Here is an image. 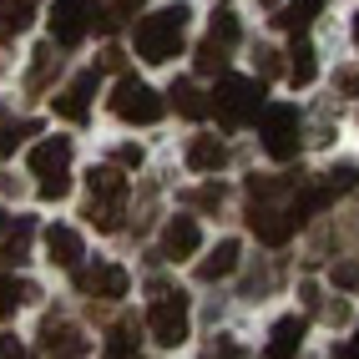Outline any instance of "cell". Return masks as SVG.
Returning <instances> with one entry per match:
<instances>
[{
    "instance_id": "obj_27",
    "label": "cell",
    "mask_w": 359,
    "mask_h": 359,
    "mask_svg": "<svg viewBox=\"0 0 359 359\" xmlns=\"http://www.w3.org/2000/svg\"><path fill=\"white\" fill-rule=\"evenodd\" d=\"M31 132H36V122H0V157H11Z\"/></svg>"
},
{
    "instance_id": "obj_5",
    "label": "cell",
    "mask_w": 359,
    "mask_h": 359,
    "mask_svg": "<svg viewBox=\"0 0 359 359\" xmlns=\"http://www.w3.org/2000/svg\"><path fill=\"white\" fill-rule=\"evenodd\" d=\"M111 111L122 116V122H137V127H152L157 116L167 111V102L157 97V91L147 81H137V76H122L111 91Z\"/></svg>"
},
{
    "instance_id": "obj_22",
    "label": "cell",
    "mask_w": 359,
    "mask_h": 359,
    "mask_svg": "<svg viewBox=\"0 0 359 359\" xmlns=\"http://www.w3.org/2000/svg\"><path fill=\"white\" fill-rule=\"evenodd\" d=\"M36 20V0H0V36H20Z\"/></svg>"
},
{
    "instance_id": "obj_32",
    "label": "cell",
    "mask_w": 359,
    "mask_h": 359,
    "mask_svg": "<svg viewBox=\"0 0 359 359\" xmlns=\"http://www.w3.org/2000/svg\"><path fill=\"white\" fill-rule=\"evenodd\" d=\"M278 56H283V51H273V46H258V56H253V61H258V76H278V71H283Z\"/></svg>"
},
{
    "instance_id": "obj_28",
    "label": "cell",
    "mask_w": 359,
    "mask_h": 359,
    "mask_svg": "<svg viewBox=\"0 0 359 359\" xmlns=\"http://www.w3.org/2000/svg\"><path fill=\"white\" fill-rule=\"evenodd\" d=\"M208 41H218V46H233V41H238V20H233V11H218V15H212Z\"/></svg>"
},
{
    "instance_id": "obj_9",
    "label": "cell",
    "mask_w": 359,
    "mask_h": 359,
    "mask_svg": "<svg viewBox=\"0 0 359 359\" xmlns=\"http://www.w3.org/2000/svg\"><path fill=\"white\" fill-rule=\"evenodd\" d=\"M76 289L97 294V299H127L132 278H127V269H116V263H97V269H76Z\"/></svg>"
},
{
    "instance_id": "obj_24",
    "label": "cell",
    "mask_w": 359,
    "mask_h": 359,
    "mask_svg": "<svg viewBox=\"0 0 359 359\" xmlns=\"http://www.w3.org/2000/svg\"><path fill=\"white\" fill-rule=\"evenodd\" d=\"M81 218L97 228V233H116V228H122V203H97V198H91Z\"/></svg>"
},
{
    "instance_id": "obj_4",
    "label": "cell",
    "mask_w": 359,
    "mask_h": 359,
    "mask_svg": "<svg viewBox=\"0 0 359 359\" xmlns=\"http://www.w3.org/2000/svg\"><path fill=\"white\" fill-rule=\"evenodd\" d=\"M299 132H304V122H299V107H294V102L263 107V127H258V137H263V152H269L273 162L299 157Z\"/></svg>"
},
{
    "instance_id": "obj_3",
    "label": "cell",
    "mask_w": 359,
    "mask_h": 359,
    "mask_svg": "<svg viewBox=\"0 0 359 359\" xmlns=\"http://www.w3.org/2000/svg\"><path fill=\"white\" fill-rule=\"evenodd\" d=\"M258 107H263V81H253V76H218V91H212V111H218V122L223 127H243V122H253L258 116Z\"/></svg>"
},
{
    "instance_id": "obj_39",
    "label": "cell",
    "mask_w": 359,
    "mask_h": 359,
    "mask_svg": "<svg viewBox=\"0 0 359 359\" xmlns=\"http://www.w3.org/2000/svg\"><path fill=\"white\" fill-rule=\"evenodd\" d=\"M132 11H142V0H116V11H107V15H111V26H116V20L132 15Z\"/></svg>"
},
{
    "instance_id": "obj_23",
    "label": "cell",
    "mask_w": 359,
    "mask_h": 359,
    "mask_svg": "<svg viewBox=\"0 0 359 359\" xmlns=\"http://www.w3.org/2000/svg\"><path fill=\"white\" fill-rule=\"evenodd\" d=\"M51 71H61V56H56V41H46L41 51H36V66H31L26 86H31V91H46V81H51Z\"/></svg>"
},
{
    "instance_id": "obj_21",
    "label": "cell",
    "mask_w": 359,
    "mask_h": 359,
    "mask_svg": "<svg viewBox=\"0 0 359 359\" xmlns=\"http://www.w3.org/2000/svg\"><path fill=\"white\" fill-rule=\"evenodd\" d=\"M319 11H324V0H289V6H278L273 26H278V31H294V36H299V31H304V26H309V20H314Z\"/></svg>"
},
{
    "instance_id": "obj_19",
    "label": "cell",
    "mask_w": 359,
    "mask_h": 359,
    "mask_svg": "<svg viewBox=\"0 0 359 359\" xmlns=\"http://www.w3.org/2000/svg\"><path fill=\"white\" fill-rule=\"evenodd\" d=\"M223 162H228V147L218 137H198L193 147H187V167H193V172H218Z\"/></svg>"
},
{
    "instance_id": "obj_36",
    "label": "cell",
    "mask_w": 359,
    "mask_h": 359,
    "mask_svg": "<svg viewBox=\"0 0 359 359\" xmlns=\"http://www.w3.org/2000/svg\"><path fill=\"white\" fill-rule=\"evenodd\" d=\"M127 66V51H122V46H107V51H102V71H122Z\"/></svg>"
},
{
    "instance_id": "obj_20",
    "label": "cell",
    "mask_w": 359,
    "mask_h": 359,
    "mask_svg": "<svg viewBox=\"0 0 359 359\" xmlns=\"http://www.w3.org/2000/svg\"><path fill=\"white\" fill-rule=\"evenodd\" d=\"M167 97H172V107L187 116V122H203V116L212 111V102H203V91L187 81V76H182V81H172V91H167Z\"/></svg>"
},
{
    "instance_id": "obj_15",
    "label": "cell",
    "mask_w": 359,
    "mask_h": 359,
    "mask_svg": "<svg viewBox=\"0 0 359 359\" xmlns=\"http://www.w3.org/2000/svg\"><path fill=\"white\" fill-rule=\"evenodd\" d=\"M238 258H243L238 238H223V243H218V248H212V253L198 263V278H203V283H218V278H228V273L238 269Z\"/></svg>"
},
{
    "instance_id": "obj_2",
    "label": "cell",
    "mask_w": 359,
    "mask_h": 359,
    "mask_svg": "<svg viewBox=\"0 0 359 359\" xmlns=\"http://www.w3.org/2000/svg\"><path fill=\"white\" fill-rule=\"evenodd\" d=\"M147 334L162 349H177L187 339V294L172 283L152 278V304H147Z\"/></svg>"
},
{
    "instance_id": "obj_18",
    "label": "cell",
    "mask_w": 359,
    "mask_h": 359,
    "mask_svg": "<svg viewBox=\"0 0 359 359\" xmlns=\"http://www.w3.org/2000/svg\"><path fill=\"white\" fill-rule=\"evenodd\" d=\"M314 76H319L314 46H309L304 36H294V46H289V81H294V86H314Z\"/></svg>"
},
{
    "instance_id": "obj_25",
    "label": "cell",
    "mask_w": 359,
    "mask_h": 359,
    "mask_svg": "<svg viewBox=\"0 0 359 359\" xmlns=\"http://www.w3.org/2000/svg\"><path fill=\"white\" fill-rule=\"evenodd\" d=\"M319 187H324L329 198H339V193H354V187H359V167H354V162H339V167H329Z\"/></svg>"
},
{
    "instance_id": "obj_29",
    "label": "cell",
    "mask_w": 359,
    "mask_h": 359,
    "mask_svg": "<svg viewBox=\"0 0 359 359\" xmlns=\"http://www.w3.org/2000/svg\"><path fill=\"white\" fill-rule=\"evenodd\" d=\"M15 304H26V299H20V283H11V273L0 269V319L15 314Z\"/></svg>"
},
{
    "instance_id": "obj_14",
    "label": "cell",
    "mask_w": 359,
    "mask_h": 359,
    "mask_svg": "<svg viewBox=\"0 0 359 359\" xmlns=\"http://www.w3.org/2000/svg\"><path fill=\"white\" fill-rule=\"evenodd\" d=\"M304 319L299 314H283L278 324H273V334H269V354L263 359H299V344H304Z\"/></svg>"
},
{
    "instance_id": "obj_13",
    "label": "cell",
    "mask_w": 359,
    "mask_h": 359,
    "mask_svg": "<svg viewBox=\"0 0 359 359\" xmlns=\"http://www.w3.org/2000/svg\"><path fill=\"white\" fill-rule=\"evenodd\" d=\"M66 162H71V137H46L41 147H31V172L41 182L56 177V172H66Z\"/></svg>"
},
{
    "instance_id": "obj_43",
    "label": "cell",
    "mask_w": 359,
    "mask_h": 359,
    "mask_svg": "<svg viewBox=\"0 0 359 359\" xmlns=\"http://www.w3.org/2000/svg\"><path fill=\"white\" fill-rule=\"evenodd\" d=\"M263 6H273V0H263Z\"/></svg>"
},
{
    "instance_id": "obj_26",
    "label": "cell",
    "mask_w": 359,
    "mask_h": 359,
    "mask_svg": "<svg viewBox=\"0 0 359 359\" xmlns=\"http://www.w3.org/2000/svg\"><path fill=\"white\" fill-rule=\"evenodd\" d=\"M223 66H228V46L203 41L198 46V71H203V76H223Z\"/></svg>"
},
{
    "instance_id": "obj_34",
    "label": "cell",
    "mask_w": 359,
    "mask_h": 359,
    "mask_svg": "<svg viewBox=\"0 0 359 359\" xmlns=\"http://www.w3.org/2000/svg\"><path fill=\"white\" fill-rule=\"evenodd\" d=\"M187 203H198V208H223V187H198V193H187Z\"/></svg>"
},
{
    "instance_id": "obj_42",
    "label": "cell",
    "mask_w": 359,
    "mask_h": 359,
    "mask_svg": "<svg viewBox=\"0 0 359 359\" xmlns=\"http://www.w3.org/2000/svg\"><path fill=\"white\" fill-rule=\"evenodd\" d=\"M354 46H359V15H354Z\"/></svg>"
},
{
    "instance_id": "obj_17",
    "label": "cell",
    "mask_w": 359,
    "mask_h": 359,
    "mask_svg": "<svg viewBox=\"0 0 359 359\" xmlns=\"http://www.w3.org/2000/svg\"><path fill=\"white\" fill-rule=\"evenodd\" d=\"M31 233H36L31 218H15V233L0 243V269H20V263L31 258Z\"/></svg>"
},
{
    "instance_id": "obj_6",
    "label": "cell",
    "mask_w": 359,
    "mask_h": 359,
    "mask_svg": "<svg viewBox=\"0 0 359 359\" xmlns=\"http://www.w3.org/2000/svg\"><path fill=\"white\" fill-rule=\"evenodd\" d=\"M41 354L46 359H86L91 354V339H86L81 324L46 314V324H41Z\"/></svg>"
},
{
    "instance_id": "obj_7",
    "label": "cell",
    "mask_w": 359,
    "mask_h": 359,
    "mask_svg": "<svg viewBox=\"0 0 359 359\" xmlns=\"http://www.w3.org/2000/svg\"><path fill=\"white\" fill-rule=\"evenodd\" d=\"M248 228L258 233V243H269V248H283V243H289V238H294V212L289 208H278L273 198H253L248 203Z\"/></svg>"
},
{
    "instance_id": "obj_8",
    "label": "cell",
    "mask_w": 359,
    "mask_h": 359,
    "mask_svg": "<svg viewBox=\"0 0 359 359\" xmlns=\"http://www.w3.org/2000/svg\"><path fill=\"white\" fill-rule=\"evenodd\" d=\"M91 26H97V6L91 0H56L51 6V41L56 46H76Z\"/></svg>"
},
{
    "instance_id": "obj_41",
    "label": "cell",
    "mask_w": 359,
    "mask_h": 359,
    "mask_svg": "<svg viewBox=\"0 0 359 359\" xmlns=\"http://www.w3.org/2000/svg\"><path fill=\"white\" fill-rule=\"evenodd\" d=\"M6 223H11V218H6V208H0V233H6Z\"/></svg>"
},
{
    "instance_id": "obj_1",
    "label": "cell",
    "mask_w": 359,
    "mask_h": 359,
    "mask_svg": "<svg viewBox=\"0 0 359 359\" xmlns=\"http://www.w3.org/2000/svg\"><path fill=\"white\" fill-rule=\"evenodd\" d=\"M187 15H193V11H187L182 0H177V6H162V11H152V15H142V20H137V56H142V61H152V66L172 61V56L182 51Z\"/></svg>"
},
{
    "instance_id": "obj_10",
    "label": "cell",
    "mask_w": 359,
    "mask_h": 359,
    "mask_svg": "<svg viewBox=\"0 0 359 359\" xmlns=\"http://www.w3.org/2000/svg\"><path fill=\"white\" fill-rule=\"evenodd\" d=\"M91 91H97V71H81L66 91H56V97H51L56 116H66V122H86V116H91Z\"/></svg>"
},
{
    "instance_id": "obj_37",
    "label": "cell",
    "mask_w": 359,
    "mask_h": 359,
    "mask_svg": "<svg viewBox=\"0 0 359 359\" xmlns=\"http://www.w3.org/2000/svg\"><path fill=\"white\" fill-rule=\"evenodd\" d=\"M334 359H359V324H354V339H339V344H334Z\"/></svg>"
},
{
    "instance_id": "obj_16",
    "label": "cell",
    "mask_w": 359,
    "mask_h": 359,
    "mask_svg": "<svg viewBox=\"0 0 359 359\" xmlns=\"http://www.w3.org/2000/svg\"><path fill=\"white\" fill-rule=\"evenodd\" d=\"M86 187H91V198H97V203H122L127 208V177L116 172V167H91Z\"/></svg>"
},
{
    "instance_id": "obj_12",
    "label": "cell",
    "mask_w": 359,
    "mask_h": 359,
    "mask_svg": "<svg viewBox=\"0 0 359 359\" xmlns=\"http://www.w3.org/2000/svg\"><path fill=\"white\" fill-rule=\"evenodd\" d=\"M46 253H51V263H61V269L76 273V269H81V258H86L81 233H76V228H66V223H51V228H46Z\"/></svg>"
},
{
    "instance_id": "obj_30",
    "label": "cell",
    "mask_w": 359,
    "mask_h": 359,
    "mask_svg": "<svg viewBox=\"0 0 359 359\" xmlns=\"http://www.w3.org/2000/svg\"><path fill=\"white\" fill-rule=\"evenodd\" d=\"M203 359H243V349H238V339H228V334H218L208 349H203Z\"/></svg>"
},
{
    "instance_id": "obj_38",
    "label": "cell",
    "mask_w": 359,
    "mask_h": 359,
    "mask_svg": "<svg viewBox=\"0 0 359 359\" xmlns=\"http://www.w3.org/2000/svg\"><path fill=\"white\" fill-rule=\"evenodd\" d=\"M116 167H142V147H116Z\"/></svg>"
},
{
    "instance_id": "obj_31",
    "label": "cell",
    "mask_w": 359,
    "mask_h": 359,
    "mask_svg": "<svg viewBox=\"0 0 359 359\" xmlns=\"http://www.w3.org/2000/svg\"><path fill=\"white\" fill-rule=\"evenodd\" d=\"M66 193H71V172H56V177L41 182V198H46V203H61Z\"/></svg>"
},
{
    "instance_id": "obj_11",
    "label": "cell",
    "mask_w": 359,
    "mask_h": 359,
    "mask_svg": "<svg viewBox=\"0 0 359 359\" xmlns=\"http://www.w3.org/2000/svg\"><path fill=\"white\" fill-rule=\"evenodd\" d=\"M198 248H203L198 218H167V228H162V258H193Z\"/></svg>"
},
{
    "instance_id": "obj_40",
    "label": "cell",
    "mask_w": 359,
    "mask_h": 359,
    "mask_svg": "<svg viewBox=\"0 0 359 359\" xmlns=\"http://www.w3.org/2000/svg\"><path fill=\"white\" fill-rule=\"evenodd\" d=\"M0 359H26V349H20L15 339H0Z\"/></svg>"
},
{
    "instance_id": "obj_35",
    "label": "cell",
    "mask_w": 359,
    "mask_h": 359,
    "mask_svg": "<svg viewBox=\"0 0 359 359\" xmlns=\"http://www.w3.org/2000/svg\"><path fill=\"white\" fill-rule=\"evenodd\" d=\"M334 91H344V97H359V66H344L339 76H334Z\"/></svg>"
},
{
    "instance_id": "obj_33",
    "label": "cell",
    "mask_w": 359,
    "mask_h": 359,
    "mask_svg": "<svg viewBox=\"0 0 359 359\" xmlns=\"http://www.w3.org/2000/svg\"><path fill=\"white\" fill-rule=\"evenodd\" d=\"M334 283H339V289H354V294H359V263H334Z\"/></svg>"
}]
</instances>
